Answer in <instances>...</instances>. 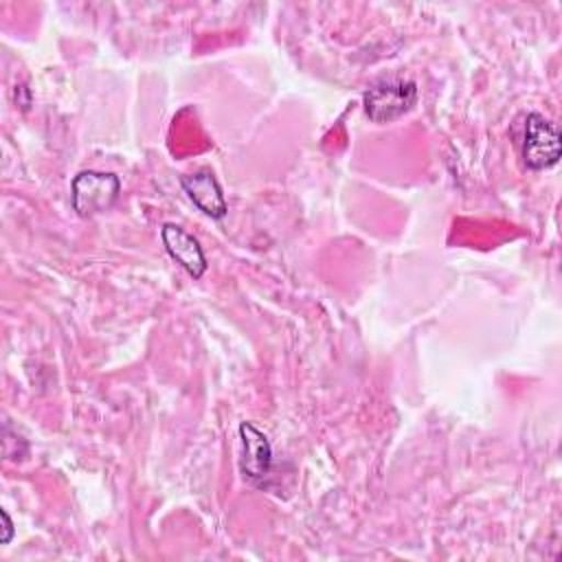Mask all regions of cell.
I'll list each match as a JSON object with an SVG mask.
<instances>
[{
	"label": "cell",
	"mask_w": 562,
	"mask_h": 562,
	"mask_svg": "<svg viewBox=\"0 0 562 562\" xmlns=\"http://www.w3.org/2000/svg\"><path fill=\"white\" fill-rule=\"evenodd\" d=\"M239 439H241L239 470L248 483L263 487L272 470V446L268 437L259 428H255L250 422L239 424Z\"/></svg>",
	"instance_id": "cell-4"
},
{
	"label": "cell",
	"mask_w": 562,
	"mask_h": 562,
	"mask_svg": "<svg viewBox=\"0 0 562 562\" xmlns=\"http://www.w3.org/2000/svg\"><path fill=\"white\" fill-rule=\"evenodd\" d=\"M417 101V86L411 79L375 81L362 97L364 112L373 123H391L404 116Z\"/></svg>",
	"instance_id": "cell-2"
},
{
	"label": "cell",
	"mask_w": 562,
	"mask_h": 562,
	"mask_svg": "<svg viewBox=\"0 0 562 562\" xmlns=\"http://www.w3.org/2000/svg\"><path fill=\"white\" fill-rule=\"evenodd\" d=\"M180 187L187 193V198L204 215H209L213 220H222L228 213L226 198H224L222 187L215 180L213 171L200 169V171H193V173H184V176H180Z\"/></svg>",
	"instance_id": "cell-5"
},
{
	"label": "cell",
	"mask_w": 562,
	"mask_h": 562,
	"mask_svg": "<svg viewBox=\"0 0 562 562\" xmlns=\"http://www.w3.org/2000/svg\"><path fill=\"white\" fill-rule=\"evenodd\" d=\"M121 193V180L114 173L86 169L72 178L70 202L77 215L90 217L112 209Z\"/></svg>",
	"instance_id": "cell-1"
},
{
	"label": "cell",
	"mask_w": 562,
	"mask_h": 562,
	"mask_svg": "<svg viewBox=\"0 0 562 562\" xmlns=\"http://www.w3.org/2000/svg\"><path fill=\"white\" fill-rule=\"evenodd\" d=\"M2 520H4V536H2V544H7L9 540H11V536H13V527H11V520H9V514L2 509Z\"/></svg>",
	"instance_id": "cell-7"
},
{
	"label": "cell",
	"mask_w": 562,
	"mask_h": 562,
	"mask_svg": "<svg viewBox=\"0 0 562 562\" xmlns=\"http://www.w3.org/2000/svg\"><path fill=\"white\" fill-rule=\"evenodd\" d=\"M562 140L553 121L531 112L525 119V138H522V162L531 171H542L553 167L560 160Z\"/></svg>",
	"instance_id": "cell-3"
},
{
	"label": "cell",
	"mask_w": 562,
	"mask_h": 562,
	"mask_svg": "<svg viewBox=\"0 0 562 562\" xmlns=\"http://www.w3.org/2000/svg\"><path fill=\"white\" fill-rule=\"evenodd\" d=\"M160 239L169 257L176 259L193 279H200L206 272V257L200 241L191 233H187L182 226L171 222L162 224Z\"/></svg>",
	"instance_id": "cell-6"
}]
</instances>
